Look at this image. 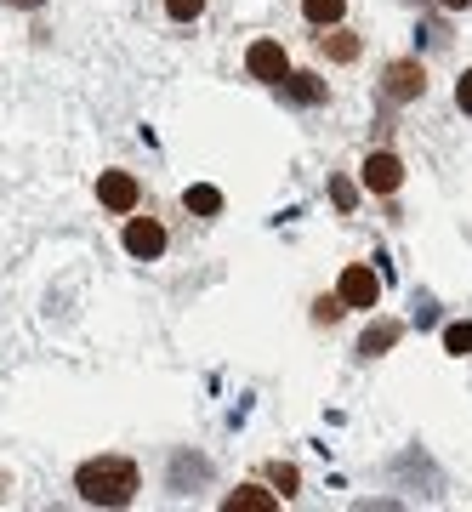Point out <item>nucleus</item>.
Returning a JSON list of instances; mask_svg holds the SVG:
<instances>
[{"instance_id": "nucleus-15", "label": "nucleus", "mask_w": 472, "mask_h": 512, "mask_svg": "<svg viewBox=\"0 0 472 512\" xmlns=\"http://www.w3.org/2000/svg\"><path fill=\"white\" fill-rule=\"evenodd\" d=\"M319 46H325L330 57H342V63H347V57H359V40H347V35H336V40L325 35V40H319Z\"/></svg>"}, {"instance_id": "nucleus-20", "label": "nucleus", "mask_w": 472, "mask_h": 512, "mask_svg": "<svg viewBox=\"0 0 472 512\" xmlns=\"http://www.w3.org/2000/svg\"><path fill=\"white\" fill-rule=\"evenodd\" d=\"M444 6H450V12H461V6H472V0H444Z\"/></svg>"}, {"instance_id": "nucleus-2", "label": "nucleus", "mask_w": 472, "mask_h": 512, "mask_svg": "<svg viewBox=\"0 0 472 512\" xmlns=\"http://www.w3.org/2000/svg\"><path fill=\"white\" fill-rule=\"evenodd\" d=\"M382 92H387V103H410V97H421V92H427V74H421V63H410V57L387 63Z\"/></svg>"}, {"instance_id": "nucleus-8", "label": "nucleus", "mask_w": 472, "mask_h": 512, "mask_svg": "<svg viewBox=\"0 0 472 512\" xmlns=\"http://www.w3.org/2000/svg\"><path fill=\"white\" fill-rule=\"evenodd\" d=\"M228 512H273L279 507V495H268V490H256V484H245V490H234L228 501H222Z\"/></svg>"}, {"instance_id": "nucleus-18", "label": "nucleus", "mask_w": 472, "mask_h": 512, "mask_svg": "<svg viewBox=\"0 0 472 512\" xmlns=\"http://www.w3.org/2000/svg\"><path fill=\"white\" fill-rule=\"evenodd\" d=\"M319 319H342V296H325L319 302Z\"/></svg>"}, {"instance_id": "nucleus-17", "label": "nucleus", "mask_w": 472, "mask_h": 512, "mask_svg": "<svg viewBox=\"0 0 472 512\" xmlns=\"http://www.w3.org/2000/svg\"><path fill=\"white\" fill-rule=\"evenodd\" d=\"M455 103H461V114H472V69L461 74V86H455Z\"/></svg>"}, {"instance_id": "nucleus-4", "label": "nucleus", "mask_w": 472, "mask_h": 512, "mask_svg": "<svg viewBox=\"0 0 472 512\" xmlns=\"http://www.w3.org/2000/svg\"><path fill=\"white\" fill-rule=\"evenodd\" d=\"M97 194H103V205H109V211H120V217H131V211H137V200H143L137 177H126V171H103Z\"/></svg>"}, {"instance_id": "nucleus-7", "label": "nucleus", "mask_w": 472, "mask_h": 512, "mask_svg": "<svg viewBox=\"0 0 472 512\" xmlns=\"http://www.w3.org/2000/svg\"><path fill=\"white\" fill-rule=\"evenodd\" d=\"M399 183H404V165L393 160V154H370V160H364V188H370V194H393Z\"/></svg>"}, {"instance_id": "nucleus-11", "label": "nucleus", "mask_w": 472, "mask_h": 512, "mask_svg": "<svg viewBox=\"0 0 472 512\" xmlns=\"http://www.w3.org/2000/svg\"><path fill=\"white\" fill-rule=\"evenodd\" d=\"M182 200H188V211H200V217H217V211H222V194L211 183H194Z\"/></svg>"}, {"instance_id": "nucleus-1", "label": "nucleus", "mask_w": 472, "mask_h": 512, "mask_svg": "<svg viewBox=\"0 0 472 512\" xmlns=\"http://www.w3.org/2000/svg\"><path fill=\"white\" fill-rule=\"evenodd\" d=\"M74 490L91 507H126L131 495H137V467L126 456H97L74 473Z\"/></svg>"}, {"instance_id": "nucleus-5", "label": "nucleus", "mask_w": 472, "mask_h": 512, "mask_svg": "<svg viewBox=\"0 0 472 512\" xmlns=\"http://www.w3.org/2000/svg\"><path fill=\"white\" fill-rule=\"evenodd\" d=\"M126 251L131 256H143V262H154V256L165 251V228L154 217H131V228H126Z\"/></svg>"}, {"instance_id": "nucleus-6", "label": "nucleus", "mask_w": 472, "mask_h": 512, "mask_svg": "<svg viewBox=\"0 0 472 512\" xmlns=\"http://www.w3.org/2000/svg\"><path fill=\"white\" fill-rule=\"evenodd\" d=\"M245 69L256 74V80H285V46H273V40H256L251 52H245Z\"/></svg>"}, {"instance_id": "nucleus-12", "label": "nucleus", "mask_w": 472, "mask_h": 512, "mask_svg": "<svg viewBox=\"0 0 472 512\" xmlns=\"http://www.w3.org/2000/svg\"><path fill=\"white\" fill-rule=\"evenodd\" d=\"M285 92H291L296 103H319V97H325V86H319L313 74H285Z\"/></svg>"}, {"instance_id": "nucleus-10", "label": "nucleus", "mask_w": 472, "mask_h": 512, "mask_svg": "<svg viewBox=\"0 0 472 512\" xmlns=\"http://www.w3.org/2000/svg\"><path fill=\"white\" fill-rule=\"evenodd\" d=\"M347 0H302V18L319 23V29H330V23H342Z\"/></svg>"}, {"instance_id": "nucleus-19", "label": "nucleus", "mask_w": 472, "mask_h": 512, "mask_svg": "<svg viewBox=\"0 0 472 512\" xmlns=\"http://www.w3.org/2000/svg\"><path fill=\"white\" fill-rule=\"evenodd\" d=\"M6 6H23V12H35V6H46V0H6Z\"/></svg>"}, {"instance_id": "nucleus-9", "label": "nucleus", "mask_w": 472, "mask_h": 512, "mask_svg": "<svg viewBox=\"0 0 472 512\" xmlns=\"http://www.w3.org/2000/svg\"><path fill=\"white\" fill-rule=\"evenodd\" d=\"M399 336H404V330L393 325V319H382V325H370V330L359 336V353H364V359H376V353H387Z\"/></svg>"}, {"instance_id": "nucleus-14", "label": "nucleus", "mask_w": 472, "mask_h": 512, "mask_svg": "<svg viewBox=\"0 0 472 512\" xmlns=\"http://www.w3.org/2000/svg\"><path fill=\"white\" fill-rule=\"evenodd\" d=\"M165 12H171L177 23H194L205 12V0H165Z\"/></svg>"}, {"instance_id": "nucleus-13", "label": "nucleus", "mask_w": 472, "mask_h": 512, "mask_svg": "<svg viewBox=\"0 0 472 512\" xmlns=\"http://www.w3.org/2000/svg\"><path fill=\"white\" fill-rule=\"evenodd\" d=\"M444 348L467 359V353H472V325H450V330H444Z\"/></svg>"}, {"instance_id": "nucleus-16", "label": "nucleus", "mask_w": 472, "mask_h": 512, "mask_svg": "<svg viewBox=\"0 0 472 512\" xmlns=\"http://www.w3.org/2000/svg\"><path fill=\"white\" fill-rule=\"evenodd\" d=\"M268 478H273V484H279V490H285V495L296 490V467H268Z\"/></svg>"}, {"instance_id": "nucleus-3", "label": "nucleus", "mask_w": 472, "mask_h": 512, "mask_svg": "<svg viewBox=\"0 0 472 512\" xmlns=\"http://www.w3.org/2000/svg\"><path fill=\"white\" fill-rule=\"evenodd\" d=\"M336 296H342V308H376V296H382V279L370 274V268H342V285H336Z\"/></svg>"}]
</instances>
